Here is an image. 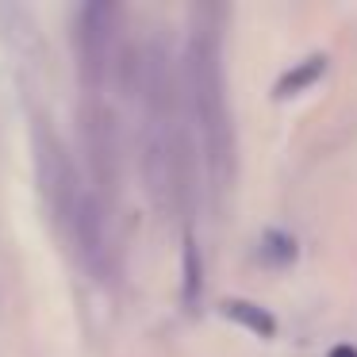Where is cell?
<instances>
[{
    "label": "cell",
    "mask_w": 357,
    "mask_h": 357,
    "mask_svg": "<svg viewBox=\"0 0 357 357\" xmlns=\"http://www.w3.org/2000/svg\"><path fill=\"white\" fill-rule=\"evenodd\" d=\"M185 85L192 119L204 142V158L215 181L227 177L231 165V116H227V81H223V43L219 31L200 24L188 39V62H185Z\"/></svg>",
    "instance_id": "cell-1"
},
{
    "label": "cell",
    "mask_w": 357,
    "mask_h": 357,
    "mask_svg": "<svg viewBox=\"0 0 357 357\" xmlns=\"http://www.w3.org/2000/svg\"><path fill=\"white\" fill-rule=\"evenodd\" d=\"M73 43H77V70L85 81L89 96L100 93L108 73L116 70L119 58V12L116 4H85L77 12V27H73Z\"/></svg>",
    "instance_id": "cell-2"
},
{
    "label": "cell",
    "mask_w": 357,
    "mask_h": 357,
    "mask_svg": "<svg viewBox=\"0 0 357 357\" xmlns=\"http://www.w3.org/2000/svg\"><path fill=\"white\" fill-rule=\"evenodd\" d=\"M35 165H39V185H43V196H47L54 219L70 227L73 208H77V200H81L85 188L77 185V173H73L70 154H66L62 142L47 131V123L35 127Z\"/></svg>",
    "instance_id": "cell-3"
},
{
    "label": "cell",
    "mask_w": 357,
    "mask_h": 357,
    "mask_svg": "<svg viewBox=\"0 0 357 357\" xmlns=\"http://www.w3.org/2000/svg\"><path fill=\"white\" fill-rule=\"evenodd\" d=\"M81 142H85V158L96 181V196L104 200V196H112L119 177V131L112 108H104L96 96L81 108Z\"/></svg>",
    "instance_id": "cell-4"
},
{
    "label": "cell",
    "mask_w": 357,
    "mask_h": 357,
    "mask_svg": "<svg viewBox=\"0 0 357 357\" xmlns=\"http://www.w3.org/2000/svg\"><path fill=\"white\" fill-rule=\"evenodd\" d=\"M70 238L77 246V254L85 257V265L96 273V277H108L112 273V238H108V215H104V200L93 192H81L77 208H73L70 219Z\"/></svg>",
    "instance_id": "cell-5"
},
{
    "label": "cell",
    "mask_w": 357,
    "mask_h": 357,
    "mask_svg": "<svg viewBox=\"0 0 357 357\" xmlns=\"http://www.w3.org/2000/svg\"><path fill=\"white\" fill-rule=\"evenodd\" d=\"M223 311H227V319H234V323L250 326L257 338H273V334H277V319H273L265 307L250 303V300H227Z\"/></svg>",
    "instance_id": "cell-6"
},
{
    "label": "cell",
    "mask_w": 357,
    "mask_h": 357,
    "mask_svg": "<svg viewBox=\"0 0 357 357\" xmlns=\"http://www.w3.org/2000/svg\"><path fill=\"white\" fill-rule=\"evenodd\" d=\"M323 70H326V58L323 54H315V58H307L303 66H296L292 73H284L280 77V85H277V96H292V93H303L307 85H315L319 77H323Z\"/></svg>",
    "instance_id": "cell-7"
},
{
    "label": "cell",
    "mask_w": 357,
    "mask_h": 357,
    "mask_svg": "<svg viewBox=\"0 0 357 357\" xmlns=\"http://www.w3.org/2000/svg\"><path fill=\"white\" fill-rule=\"evenodd\" d=\"M261 254L269 257V261L284 265V261H292V257H296V242H292V238H284V234H265Z\"/></svg>",
    "instance_id": "cell-8"
},
{
    "label": "cell",
    "mask_w": 357,
    "mask_h": 357,
    "mask_svg": "<svg viewBox=\"0 0 357 357\" xmlns=\"http://www.w3.org/2000/svg\"><path fill=\"white\" fill-rule=\"evenodd\" d=\"M331 357H357V349H349V346H338Z\"/></svg>",
    "instance_id": "cell-9"
}]
</instances>
